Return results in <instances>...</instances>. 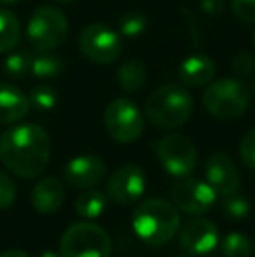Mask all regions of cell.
Returning a JSON list of instances; mask_svg holds the SVG:
<instances>
[{
	"label": "cell",
	"instance_id": "cell-35",
	"mask_svg": "<svg viewBox=\"0 0 255 257\" xmlns=\"http://www.w3.org/2000/svg\"><path fill=\"white\" fill-rule=\"evenodd\" d=\"M177 257H194V255H191V254H187V255H177Z\"/></svg>",
	"mask_w": 255,
	"mask_h": 257
},
{
	"label": "cell",
	"instance_id": "cell-24",
	"mask_svg": "<svg viewBox=\"0 0 255 257\" xmlns=\"http://www.w3.org/2000/svg\"><path fill=\"white\" fill-rule=\"evenodd\" d=\"M30 105L39 112H48L51 108H55L56 102H58V93H56L55 88L48 84H41L35 86L30 91Z\"/></svg>",
	"mask_w": 255,
	"mask_h": 257
},
{
	"label": "cell",
	"instance_id": "cell-9",
	"mask_svg": "<svg viewBox=\"0 0 255 257\" xmlns=\"http://www.w3.org/2000/svg\"><path fill=\"white\" fill-rule=\"evenodd\" d=\"M156 153L163 168L170 175L182 179L189 177L197 165V149L189 137L182 133H170L157 142Z\"/></svg>",
	"mask_w": 255,
	"mask_h": 257
},
{
	"label": "cell",
	"instance_id": "cell-5",
	"mask_svg": "<svg viewBox=\"0 0 255 257\" xmlns=\"http://www.w3.org/2000/svg\"><path fill=\"white\" fill-rule=\"evenodd\" d=\"M62 257H110L112 240L98 224L89 220L68 226L60 240Z\"/></svg>",
	"mask_w": 255,
	"mask_h": 257
},
{
	"label": "cell",
	"instance_id": "cell-17",
	"mask_svg": "<svg viewBox=\"0 0 255 257\" xmlns=\"http://www.w3.org/2000/svg\"><path fill=\"white\" fill-rule=\"evenodd\" d=\"M215 75V61L206 54H191L178 67V77L189 88L206 86Z\"/></svg>",
	"mask_w": 255,
	"mask_h": 257
},
{
	"label": "cell",
	"instance_id": "cell-15",
	"mask_svg": "<svg viewBox=\"0 0 255 257\" xmlns=\"http://www.w3.org/2000/svg\"><path fill=\"white\" fill-rule=\"evenodd\" d=\"M32 206L42 215L56 213L65 203V187L56 177H42L32 189Z\"/></svg>",
	"mask_w": 255,
	"mask_h": 257
},
{
	"label": "cell",
	"instance_id": "cell-10",
	"mask_svg": "<svg viewBox=\"0 0 255 257\" xmlns=\"http://www.w3.org/2000/svg\"><path fill=\"white\" fill-rule=\"evenodd\" d=\"M217 191L208 182L192 177H182L171 186V201L180 212L189 215H203L213 208Z\"/></svg>",
	"mask_w": 255,
	"mask_h": 257
},
{
	"label": "cell",
	"instance_id": "cell-28",
	"mask_svg": "<svg viewBox=\"0 0 255 257\" xmlns=\"http://www.w3.org/2000/svg\"><path fill=\"white\" fill-rule=\"evenodd\" d=\"M16 200V184L6 172H0V210L13 206Z\"/></svg>",
	"mask_w": 255,
	"mask_h": 257
},
{
	"label": "cell",
	"instance_id": "cell-34",
	"mask_svg": "<svg viewBox=\"0 0 255 257\" xmlns=\"http://www.w3.org/2000/svg\"><path fill=\"white\" fill-rule=\"evenodd\" d=\"M55 2H60V4H70V2H74V0H55Z\"/></svg>",
	"mask_w": 255,
	"mask_h": 257
},
{
	"label": "cell",
	"instance_id": "cell-12",
	"mask_svg": "<svg viewBox=\"0 0 255 257\" xmlns=\"http://www.w3.org/2000/svg\"><path fill=\"white\" fill-rule=\"evenodd\" d=\"M220 234L218 227L211 220L203 217L189 219L178 229V247L191 255H204L218 247Z\"/></svg>",
	"mask_w": 255,
	"mask_h": 257
},
{
	"label": "cell",
	"instance_id": "cell-3",
	"mask_svg": "<svg viewBox=\"0 0 255 257\" xmlns=\"http://www.w3.org/2000/svg\"><path fill=\"white\" fill-rule=\"evenodd\" d=\"M194 112L191 93L178 84L157 88L145 102V115L150 124L159 130H175L184 126Z\"/></svg>",
	"mask_w": 255,
	"mask_h": 257
},
{
	"label": "cell",
	"instance_id": "cell-19",
	"mask_svg": "<svg viewBox=\"0 0 255 257\" xmlns=\"http://www.w3.org/2000/svg\"><path fill=\"white\" fill-rule=\"evenodd\" d=\"M107 208V194H103L102 191L93 189H84L75 200V212L79 217L86 220L98 219Z\"/></svg>",
	"mask_w": 255,
	"mask_h": 257
},
{
	"label": "cell",
	"instance_id": "cell-29",
	"mask_svg": "<svg viewBox=\"0 0 255 257\" xmlns=\"http://www.w3.org/2000/svg\"><path fill=\"white\" fill-rule=\"evenodd\" d=\"M232 13L245 23H255V0H231Z\"/></svg>",
	"mask_w": 255,
	"mask_h": 257
},
{
	"label": "cell",
	"instance_id": "cell-16",
	"mask_svg": "<svg viewBox=\"0 0 255 257\" xmlns=\"http://www.w3.org/2000/svg\"><path fill=\"white\" fill-rule=\"evenodd\" d=\"M30 110V98L20 88L0 82V124H14Z\"/></svg>",
	"mask_w": 255,
	"mask_h": 257
},
{
	"label": "cell",
	"instance_id": "cell-36",
	"mask_svg": "<svg viewBox=\"0 0 255 257\" xmlns=\"http://www.w3.org/2000/svg\"><path fill=\"white\" fill-rule=\"evenodd\" d=\"M253 44H255V32H253Z\"/></svg>",
	"mask_w": 255,
	"mask_h": 257
},
{
	"label": "cell",
	"instance_id": "cell-18",
	"mask_svg": "<svg viewBox=\"0 0 255 257\" xmlns=\"http://www.w3.org/2000/svg\"><path fill=\"white\" fill-rule=\"evenodd\" d=\"M117 84L123 91L126 93H135L145 84L147 79V72H145V65L140 60H128L126 63H123L117 68Z\"/></svg>",
	"mask_w": 255,
	"mask_h": 257
},
{
	"label": "cell",
	"instance_id": "cell-26",
	"mask_svg": "<svg viewBox=\"0 0 255 257\" xmlns=\"http://www.w3.org/2000/svg\"><path fill=\"white\" fill-rule=\"evenodd\" d=\"M147 30V18L142 13H126L119 20V32L124 37H138Z\"/></svg>",
	"mask_w": 255,
	"mask_h": 257
},
{
	"label": "cell",
	"instance_id": "cell-21",
	"mask_svg": "<svg viewBox=\"0 0 255 257\" xmlns=\"http://www.w3.org/2000/svg\"><path fill=\"white\" fill-rule=\"evenodd\" d=\"M21 27L11 11L0 9V53H9L20 44Z\"/></svg>",
	"mask_w": 255,
	"mask_h": 257
},
{
	"label": "cell",
	"instance_id": "cell-23",
	"mask_svg": "<svg viewBox=\"0 0 255 257\" xmlns=\"http://www.w3.org/2000/svg\"><path fill=\"white\" fill-rule=\"evenodd\" d=\"M32 56L34 54L27 53V51H14L4 61V70L9 77L14 79H21L25 75L30 74V67H32Z\"/></svg>",
	"mask_w": 255,
	"mask_h": 257
},
{
	"label": "cell",
	"instance_id": "cell-25",
	"mask_svg": "<svg viewBox=\"0 0 255 257\" xmlns=\"http://www.w3.org/2000/svg\"><path fill=\"white\" fill-rule=\"evenodd\" d=\"M222 210L232 220H245L250 215V201L243 194L232 193L229 196H224Z\"/></svg>",
	"mask_w": 255,
	"mask_h": 257
},
{
	"label": "cell",
	"instance_id": "cell-13",
	"mask_svg": "<svg viewBox=\"0 0 255 257\" xmlns=\"http://www.w3.org/2000/svg\"><path fill=\"white\" fill-rule=\"evenodd\" d=\"M204 175H206V182L220 196L238 193L241 187V175L238 166L225 153H213L206 159Z\"/></svg>",
	"mask_w": 255,
	"mask_h": 257
},
{
	"label": "cell",
	"instance_id": "cell-2",
	"mask_svg": "<svg viewBox=\"0 0 255 257\" xmlns=\"http://www.w3.org/2000/svg\"><path fill=\"white\" fill-rule=\"evenodd\" d=\"M135 234L150 247L168 243L180 229V212L173 201L150 198L135 208L131 217Z\"/></svg>",
	"mask_w": 255,
	"mask_h": 257
},
{
	"label": "cell",
	"instance_id": "cell-30",
	"mask_svg": "<svg viewBox=\"0 0 255 257\" xmlns=\"http://www.w3.org/2000/svg\"><path fill=\"white\" fill-rule=\"evenodd\" d=\"M253 68H255V60H253L252 54L246 53V51L236 54L234 61H232V70H234L236 75H241V77H245V75L252 74Z\"/></svg>",
	"mask_w": 255,
	"mask_h": 257
},
{
	"label": "cell",
	"instance_id": "cell-7",
	"mask_svg": "<svg viewBox=\"0 0 255 257\" xmlns=\"http://www.w3.org/2000/svg\"><path fill=\"white\" fill-rule=\"evenodd\" d=\"M123 48L121 35L102 23L88 25L79 35V49L93 63H114L123 54Z\"/></svg>",
	"mask_w": 255,
	"mask_h": 257
},
{
	"label": "cell",
	"instance_id": "cell-14",
	"mask_svg": "<svg viewBox=\"0 0 255 257\" xmlns=\"http://www.w3.org/2000/svg\"><path fill=\"white\" fill-rule=\"evenodd\" d=\"M107 166L102 158L82 154L70 159L65 166V180L74 189H93L105 179Z\"/></svg>",
	"mask_w": 255,
	"mask_h": 257
},
{
	"label": "cell",
	"instance_id": "cell-22",
	"mask_svg": "<svg viewBox=\"0 0 255 257\" xmlns=\"http://www.w3.org/2000/svg\"><path fill=\"white\" fill-rule=\"evenodd\" d=\"M220 248L225 257H250L253 254L255 245L246 234L232 231L220 241Z\"/></svg>",
	"mask_w": 255,
	"mask_h": 257
},
{
	"label": "cell",
	"instance_id": "cell-37",
	"mask_svg": "<svg viewBox=\"0 0 255 257\" xmlns=\"http://www.w3.org/2000/svg\"><path fill=\"white\" fill-rule=\"evenodd\" d=\"M253 91H255V81H253Z\"/></svg>",
	"mask_w": 255,
	"mask_h": 257
},
{
	"label": "cell",
	"instance_id": "cell-32",
	"mask_svg": "<svg viewBox=\"0 0 255 257\" xmlns=\"http://www.w3.org/2000/svg\"><path fill=\"white\" fill-rule=\"evenodd\" d=\"M41 257H62L60 254H56V252H51V250H46L44 254H41Z\"/></svg>",
	"mask_w": 255,
	"mask_h": 257
},
{
	"label": "cell",
	"instance_id": "cell-8",
	"mask_svg": "<svg viewBox=\"0 0 255 257\" xmlns=\"http://www.w3.org/2000/svg\"><path fill=\"white\" fill-rule=\"evenodd\" d=\"M103 122L109 135L121 144H131L138 140L145 128L138 105L128 98H117L107 105Z\"/></svg>",
	"mask_w": 255,
	"mask_h": 257
},
{
	"label": "cell",
	"instance_id": "cell-33",
	"mask_svg": "<svg viewBox=\"0 0 255 257\" xmlns=\"http://www.w3.org/2000/svg\"><path fill=\"white\" fill-rule=\"evenodd\" d=\"M20 2V0H0V4H7V6H9V4H18Z\"/></svg>",
	"mask_w": 255,
	"mask_h": 257
},
{
	"label": "cell",
	"instance_id": "cell-4",
	"mask_svg": "<svg viewBox=\"0 0 255 257\" xmlns=\"http://www.w3.org/2000/svg\"><path fill=\"white\" fill-rule=\"evenodd\" d=\"M250 105V91L238 79H218L203 93V107L215 119L234 121Z\"/></svg>",
	"mask_w": 255,
	"mask_h": 257
},
{
	"label": "cell",
	"instance_id": "cell-20",
	"mask_svg": "<svg viewBox=\"0 0 255 257\" xmlns=\"http://www.w3.org/2000/svg\"><path fill=\"white\" fill-rule=\"evenodd\" d=\"M65 70L63 60L53 51H37L32 56L30 74L39 79H51L58 77Z\"/></svg>",
	"mask_w": 255,
	"mask_h": 257
},
{
	"label": "cell",
	"instance_id": "cell-1",
	"mask_svg": "<svg viewBox=\"0 0 255 257\" xmlns=\"http://www.w3.org/2000/svg\"><path fill=\"white\" fill-rule=\"evenodd\" d=\"M0 159L21 179H37L51 159V139L39 124H16L0 135Z\"/></svg>",
	"mask_w": 255,
	"mask_h": 257
},
{
	"label": "cell",
	"instance_id": "cell-31",
	"mask_svg": "<svg viewBox=\"0 0 255 257\" xmlns=\"http://www.w3.org/2000/svg\"><path fill=\"white\" fill-rule=\"evenodd\" d=\"M0 257H28L23 250H16V248H11V250H6L0 254Z\"/></svg>",
	"mask_w": 255,
	"mask_h": 257
},
{
	"label": "cell",
	"instance_id": "cell-11",
	"mask_svg": "<svg viewBox=\"0 0 255 257\" xmlns=\"http://www.w3.org/2000/svg\"><path fill=\"white\" fill-rule=\"evenodd\" d=\"M145 172L138 165H123L107 180V198L117 205H133L145 193Z\"/></svg>",
	"mask_w": 255,
	"mask_h": 257
},
{
	"label": "cell",
	"instance_id": "cell-6",
	"mask_svg": "<svg viewBox=\"0 0 255 257\" xmlns=\"http://www.w3.org/2000/svg\"><path fill=\"white\" fill-rule=\"evenodd\" d=\"M68 35V20L58 7L42 6L34 11L27 25V37L37 51H55Z\"/></svg>",
	"mask_w": 255,
	"mask_h": 257
},
{
	"label": "cell",
	"instance_id": "cell-27",
	"mask_svg": "<svg viewBox=\"0 0 255 257\" xmlns=\"http://www.w3.org/2000/svg\"><path fill=\"white\" fill-rule=\"evenodd\" d=\"M239 158L246 168L255 170V128L243 135L239 142Z\"/></svg>",
	"mask_w": 255,
	"mask_h": 257
}]
</instances>
